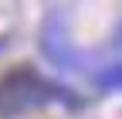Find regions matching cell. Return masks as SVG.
Returning <instances> with one entry per match:
<instances>
[{"label":"cell","mask_w":122,"mask_h":119,"mask_svg":"<svg viewBox=\"0 0 122 119\" xmlns=\"http://www.w3.org/2000/svg\"><path fill=\"white\" fill-rule=\"evenodd\" d=\"M44 106L81 109V95L27 65L10 68L0 78V119H17L24 112H37Z\"/></svg>","instance_id":"1"},{"label":"cell","mask_w":122,"mask_h":119,"mask_svg":"<svg viewBox=\"0 0 122 119\" xmlns=\"http://www.w3.org/2000/svg\"><path fill=\"white\" fill-rule=\"evenodd\" d=\"M41 54L48 58L54 68H71V71H85L88 58L75 48L71 31H68V10L51 7L48 17L41 24Z\"/></svg>","instance_id":"2"},{"label":"cell","mask_w":122,"mask_h":119,"mask_svg":"<svg viewBox=\"0 0 122 119\" xmlns=\"http://www.w3.org/2000/svg\"><path fill=\"white\" fill-rule=\"evenodd\" d=\"M92 78H95V88H102V92H122V61L92 68Z\"/></svg>","instance_id":"3"},{"label":"cell","mask_w":122,"mask_h":119,"mask_svg":"<svg viewBox=\"0 0 122 119\" xmlns=\"http://www.w3.org/2000/svg\"><path fill=\"white\" fill-rule=\"evenodd\" d=\"M4 51H7V41H4V38H0V54H4Z\"/></svg>","instance_id":"4"}]
</instances>
